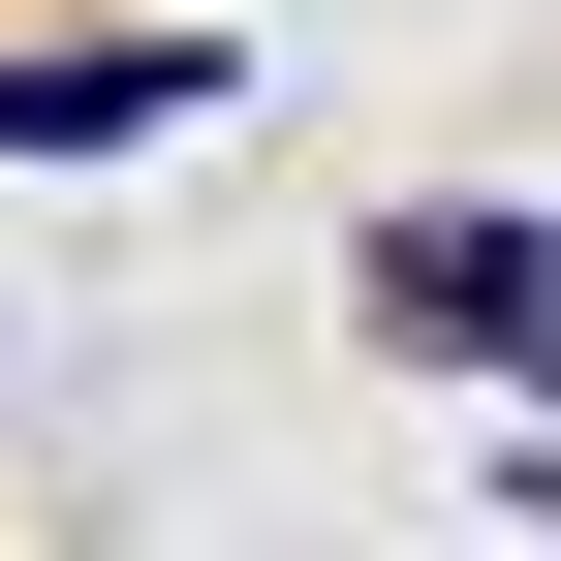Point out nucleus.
Returning a JSON list of instances; mask_svg holds the SVG:
<instances>
[{"label": "nucleus", "instance_id": "nucleus-1", "mask_svg": "<svg viewBox=\"0 0 561 561\" xmlns=\"http://www.w3.org/2000/svg\"><path fill=\"white\" fill-rule=\"evenodd\" d=\"M375 343H437V375H530V405H561V219H375Z\"/></svg>", "mask_w": 561, "mask_h": 561}, {"label": "nucleus", "instance_id": "nucleus-2", "mask_svg": "<svg viewBox=\"0 0 561 561\" xmlns=\"http://www.w3.org/2000/svg\"><path fill=\"white\" fill-rule=\"evenodd\" d=\"M157 125H219V32H32L0 62V187L32 157H157Z\"/></svg>", "mask_w": 561, "mask_h": 561}]
</instances>
